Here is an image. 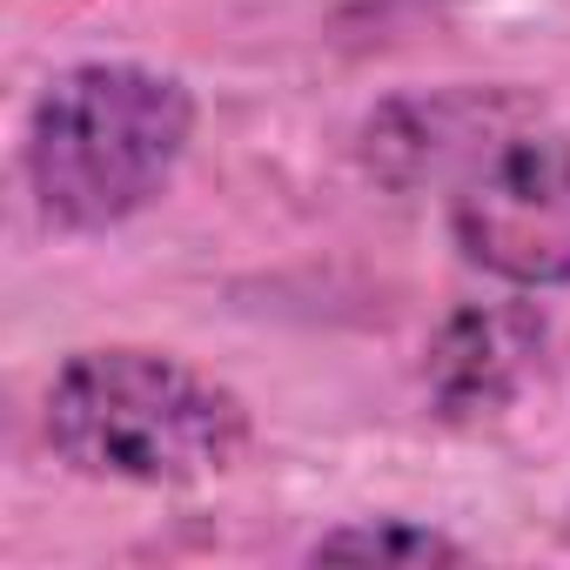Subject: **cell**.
I'll use <instances>...</instances> for the list:
<instances>
[{
    "instance_id": "obj_5",
    "label": "cell",
    "mask_w": 570,
    "mask_h": 570,
    "mask_svg": "<svg viewBox=\"0 0 570 570\" xmlns=\"http://www.w3.org/2000/svg\"><path fill=\"white\" fill-rule=\"evenodd\" d=\"M543 330L530 309L517 303H483V309H456L436 343H430V396L443 416H490L503 410L523 376H530V356H537Z\"/></svg>"
},
{
    "instance_id": "obj_2",
    "label": "cell",
    "mask_w": 570,
    "mask_h": 570,
    "mask_svg": "<svg viewBox=\"0 0 570 570\" xmlns=\"http://www.w3.org/2000/svg\"><path fill=\"white\" fill-rule=\"evenodd\" d=\"M195 135V95L135 61H81L55 75L28 115L35 208L68 235H101L168 195Z\"/></svg>"
},
{
    "instance_id": "obj_3",
    "label": "cell",
    "mask_w": 570,
    "mask_h": 570,
    "mask_svg": "<svg viewBox=\"0 0 570 570\" xmlns=\"http://www.w3.org/2000/svg\"><path fill=\"white\" fill-rule=\"evenodd\" d=\"M450 235L470 268L510 289L570 282V135L523 121L490 141L456 175Z\"/></svg>"
},
{
    "instance_id": "obj_6",
    "label": "cell",
    "mask_w": 570,
    "mask_h": 570,
    "mask_svg": "<svg viewBox=\"0 0 570 570\" xmlns=\"http://www.w3.org/2000/svg\"><path fill=\"white\" fill-rule=\"evenodd\" d=\"M316 563H463L470 550L430 523H410V517H370V523H343V530H323L309 543Z\"/></svg>"
},
{
    "instance_id": "obj_1",
    "label": "cell",
    "mask_w": 570,
    "mask_h": 570,
    "mask_svg": "<svg viewBox=\"0 0 570 570\" xmlns=\"http://www.w3.org/2000/svg\"><path fill=\"white\" fill-rule=\"evenodd\" d=\"M48 450L95 483L188 490L242 463L248 403L168 350H81L48 383Z\"/></svg>"
},
{
    "instance_id": "obj_4",
    "label": "cell",
    "mask_w": 570,
    "mask_h": 570,
    "mask_svg": "<svg viewBox=\"0 0 570 570\" xmlns=\"http://www.w3.org/2000/svg\"><path fill=\"white\" fill-rule=\"evenodd\" d=\"M530 108L497 88H430V95H396L370 115L363 128V161L390 188H416L436 175H463L490 141L523 128Z\"/></svg>"
}]
</instances>
